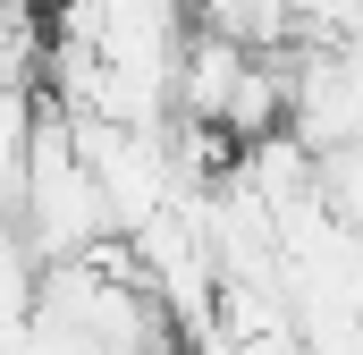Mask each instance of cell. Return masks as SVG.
Segmentation results:
<instances>
[{
  "instance_id": "1",
  "label": "cell",
  "mask_w": 363,
  "mask_h": 355,
  "mask_svg": "<svg viewBox=\"0 0 363 355\" xmlns=\"http://www.w3.org/2000/svg\"><path fill=\"white\" fill-rule=\"evenodd\" d=\"M34 288H43V263H34L26 229L0 212V322H34Z\"/></svg>"
},
{
  "instance_id": "2",
  "label": "cell",
  "mask_w": 363,
  "mask_h": 355,
  "mask_svg": "<svg viewBox=\"0 0 363 355\" xmlns=\"http://www.w3.org/2000/svg\"><path fill=\"white\" fill-rule=\"evenodd\" d=\"M34 9H43V17H51V9H68V0H34Z\"/></svg>"
}]
</instances>
